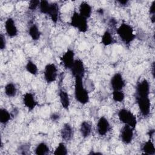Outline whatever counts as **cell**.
I'll return each mask as SVG.
<instances>
[{"label": "cell", "mask_w": 155, "mask_h": 155, "mask_svg": "<svg viewBox=\"0 0 155 155\" xmlns=\"http://www.w3.org/2000/svg\"><path fill=\"white\" fill-rule=\"evenodd\" d=\"M57 68L54 64H48L45 67L44 78L47 82L51 83L56 81L57 78Z\"/></svg>", "instance_id": "6"}, {"label": "cell", "mask_w": 155, "mask_h": 155, "mask_svg": "<svg viewBox=\"0 0 155 155\" xmlns=\"http://www.w3.org/2000/svg\"><path fill=\"white\" fill-rule=\"evenodd\" d=\"M23 102L29 111L33 110L38 105V102L35 100L33 94L30 92H27L24 94Z\"/></svg>", "instance_id": "13"}, {"label": "cell", "mask_w": 155, "mask_h": 155, "mask_svg": "<svg viewBox=\"0 0 155 155\" xmlns=\"http://www.w3.org/2000/svg\"><path fill=\"white\" fill-rule=\"evenodd\" d=\"M70 24L77 28L80 32L85 33L88 30V24L86 18L81 16L79 13L74 12L71 18Z\"/></svg>", "instance_id": "4"}, {"label": "cell", "mask_w": 155, "mask_h": 155, "mask_svg": "<svg viewBox=\"0 0 155 155\" xmlns=\"http://www.w3.org/2000/svg\"><path fill=\"white\" fill-rule=\"evenodd\" d=\"M53 154L55 155H66L67 154V149L64 143L60 142L55 149Z\"/></svg>", "instance_id": "27"}, {"label": "cell", "mask_w": 155, "mask_h": 155, "mask_svg": "<svg viewBox=\"0 0 155 155\" xmlns=\"http://www.w3.org/2000/svg\"><path fill=\"white\" fill-rule=\"evenodd\" d=\"M59 96L62 107L65 110H68L70 106V99L68 93L63 90H60Z\"/></svg>", "instance_id": "18"}, {"label": "cell", "mask_w": 155, "mask_h": 155, "mask_svg": "<svg viewBox=\"0 0 155 155\" xmlns=\"http://www.w3.org/2000/svg\"><path fill=\"white\" fill-rule=\"evenodd\" d=\"M59 117H60L59 115L58 114H56V113H54V114H53L51 116V120H54V121L58 120V119H59Z\"/></svg>", "instance_id": "33"}, {"label": "cell", "mask_w": 155, "mask_h": 155, "mask_svg": "<svg viewBox=\"0 0 155 155\" xmlns=\"http://www.w3.org/2000/svg\"><path fill=\"white\" fill-rule=\"evenodd\" d=\"M118 117L120 122L134 129L137 125V119L132 112L125 108L120 109L118 112Z\"/></svg>", "instance_id": "3"}, {"label": "cell", "mask_w": 155, "mask_h": 155, "mask_svg": "<svg viewBox=\"0 0 155 155\" xmlns=\"http://www.w3.org/2000/svg\"><path fill=\"white\" fill-rule=\"evenodd\" d=\"M150 14L151 15V16H155V1H153L150 7Z\"/></svg>", "instance_id": "32"}, {"label": "cell", "mask_w": 155, "mask_h": 155, "mask_svg": "<svg viewBox=\"0 0 155 155\" xmlns=\"http://www.w3.org/2000/svg\"><path fill=\"white\" fill-rule=\"evenodd\" d=\"M5 36L1 34L0 35V48L1 50H4L5 48Z\"/></svg>", "instance_id": "31"}, {"label": "cell", "mask_w": 155, "mask_h": 155, "mask_svg": "<svg viewBox=\"0 0 155 155\" xmlns=\"http://www.w3.org/2000/svg\"><path fill=\"white\" fill-rule=\"evenodd\" d=\"M81 16L87 19L90 17L91 14V7L86 2H82L79 6V13Z\"/></svg>", "instance_id": "17"}, {"label": "cell", "mask_w": 155, "mask_h": 155, "mask_svg": "<svg viewBox=\"0 0 155 155\" xmlns=\"http://www.w3.org/2000/svg\"><path fill=\"white\" fill-rule=\"evenodd\" d=\"M39 4H40V1H38V0H32V1H30L29 2L28 8L31 10H34L39 5Z\"/></svg>", "instance_id": "30"}, {"label": "cell", "mask_w": 155, "mask_h": 155, "mask_svg": "<svg viewBox=\"0 0 155 155\" xmlns=\"http://www.w3.org/2000/svg\"><path fill=\"white\" fill-rule=\"evenodd\" d=\"M142 151L145 154L148 155H154L155 154V148L154 143L151 140L147 141L142 147Z\"/></svg>", "instance_id": "19"}, {"label": "cell", "mask_w": 155, "mask_h": 155, "mask_svg": "<svg viewBox=\"0 0 155 155\" xmlns=\"http://www.w3.org/2000/svg\"><path fill=\"white\" fill-rule=\"evenodd\" d=\"M27 71L31 74L36 75L38 73V67L32 61H28L25 65Z\"/></svg>", "instance_id": "26"}, {"label": "cell", "mask_w": 155, "mask_h": 155, "mask_svg": "<svg viewBox=\"0 0 155 155\" xmlns=\"http://www.w3.org/2000/svg\"><path fill=\"white\" fill-rule=\"evenodd\" d=\"M133 128L128 125H125L120 131V139L125 144L131 143L133 137Z\"/></svg>", "instance_id": "9"}, {"label": "cell", "mask_w": 155, "mask_h": 155, "mask_svg": "<svg viewBox=\"0 0 155 155\" xmlns=\"http://www.w3.org/2000/svg\"><path fill=\"white\" fill-rule=\"evenodd\" d=\"M117 33L120 39L125 44H130L136 37L133 28L131 25L126 23H122L117 29Z\"/></svg>", "instance_id": "2"}, {"label": "cell", "mask_w": 155, "mask_h": 155, "mask_svg": "<svg viewBox=\"0 0 155 155\" xmlns=\"http://www.w3.org/2000/svg\"><path fill=\"white\" fill-rule=\"evenodd\" d=\"M117 2H118L120 5H127V4H128V1H126V0H125V1H118Z\"/></svg>", "instance_id": "34"}, {"label": "cell", "mask_w": 155, "mask_h": 155, "mask_svg": "<svg viewBox=\"0 0 155 155\" xmlns=\"http://www.w3.org/2000/svg\"><path fill=\"white\" fill-rule=\"evenodd\" d=\"M112 95L113 99L115 102H121L125 98V94L122 90H113Z\"/></svg>", "instance_id": "28"}, {"label": "cell", "mask_w": 155, "mask_h": 155, "mask_svg": "<svg viewBox=\"0 0 155 155\" xmlns=\"http://www.w3.org/2000/svg\"><path fill=\"white\" fill-rule=\"evenodd\" d=\"M74 53L72 50L68 49L61 57V62L65 68L70 69L74 61Z\"/></svg>", "instance_id": "11"}, {"label": "cell", "mask_w": 155, "mask_h": 155, "mask_svg": "<svg viewBox=\"0 0 155 155\" xmlns=\"http://www.w3.org/2000/svg\"><path fill=\"white\" fill-rule=\"evenodd\" d=\"M5 94L8 97H14L17 92L16 87L14 84L8 83L4 87Z\"/></svg>", "instance_id": "22"}, {"label": "cell", "mask_w": 155, "mask_h": 155, "mask_svg": "<svg viewBox=\"0 0 155 155\" xmlns=\"http://www.w3.org/2000/svg\"><path fill=\"white\" fill-rule=\"evenodd\" d=\"M71 70L72 75L75 78H83L85 74V67L83 62L80 59H75L73 65L71 66Z\"/></svg>", "instance_id": "7"}, {"label": "cell", "mask_w": 155, "mask_h": 155, "mask_svg": "<svg viewBox=\"0 0 155 155\" xmlns=\"http://www.w3.org/2000/svg\"><path fill=\"white\" fill-rule=\"evenodd\" d=\"M49 148L47 145L44 142L39 143L35 149V154L37 155H44L47 154Z\"/></svg>", "instance_id": "25"}, {"label": "cell", "mask_w": 155, "mask_h": 155, "mask_svg": "<svg viewBox=\"0 0 155 155\" xmlns=\"http://www.w3.org/2000/svg\"><path fill=\"white\" fill-rule=\"evenodd\" d=\"M28 34L33 40L37 41L40 38L41 33L36 24H32L29 27Z\"/></svg>", "instance_id": "20"}, {"label": "cell", "mask_w": 155, "mask_h": 155, "mask_svg": "<svg viewBox=\"0 0 155 155\" xmlns=\"http://www.w3.org/2000/svg\"><path fill=\"white\" fill-rule=\"evenodd\" d=\"M50 4L48 1H40V4H39V10L41 12V13H43V14H47L48 8H49V6H50Z\"/></svg>", "instance_id": "29"}, {"label": "cell", "mask_w": 155, "mask_h": 155, "mask_svg": "<svg viewBox=\"0 0 155 155\" xmlns=\"http://www.w3.org/2000/svg\"><path fill=\"white\" fill-rule=\"evenodd\" d=\"M136 100L141 114L143 116H147L150 113L151 107L149 96H136Z\"/></svg>", "instance_id": "5"}, {"label": "cell", "mask_w": 155, "mask_h": 155, "mask_svg": "<svg viewBox=\"0 0 155 155\" xmlns=\"http://www.w3.org/2000/svg\"><path fill=\"white\" fill-rule=\"evenodd\" d=\"M80 131L82 134V136L84 138L88 137L91 132V126L87 121H84L81 125Z\"/></svg>", "instance_id": "21"}, {"label": "cell", "mask_w": 155, "mask_h": 155, "mask_svg": "<svg viewBox=\"0 0 155 155\" xmlns=\"http://www.w3.org/2000/svg\"><path fill=\"white\" fill-rule=\"evenodd\" d=\"M5 28L7 35L10 37H15L18 35V29L14 20L9 18L5 22Z\"/></svg>", "instance_id": "14"}, {"label": "cell", "mask_w": 155, "mask_h": 155, "mask_svg": "<svg viewBox=\"0 0 155 155\" xmlns=\"http://www.w3.org/2000/svg\"><path fill=\"white\" fill-rule=\"evenodd\" d=\"M11 119V115L8 111L5 108H1L0 110V122L1 124L5 125Z\"/></svg>", "instance_id": "24"}, {"label": "cell", "mask_w": 155, "mask_h": 155, "mask_svg": "<svg viewBox=\"0 0 155 155\" xmlns=\"http://www.w3.org/2000/svg\"><path fill=\"white\" fill-rule=\"evenodd\" d=\"M74 96L76 101L81 104H86L89 102L88 92L84 88L81 78H75Z\"/></svg>", "instance_id": "1"}, {"label": "cell", "mask_w": 155, "mask_h": 155, "mask_svg": "<svg viewBox=\"0 0 155 155\" xmlns=\"http://www.w3.org/2000/svg\"><path fill=\"white\" fill-rule=\"evenodd\" d=\"M150 84L147 79H143L139 82L136 88V96H149Z\"/></svg>", "instance_id": "8"}, {"label": "cell", "mask_w": 155, "mask_h": 155, "mask_svg": "<svg viewBox=\"0 0 155 155\" xmlns=\"http://www.w3.org/2000/svg\"><path fill=\"white\" fill-rule=\"evenodd\" d=\"M97 131L100 136L105 135L110 130V124L104 116L99 118L97 123Z\"/></svg>", "instance_id": "12"}, {"label": "cell", "mask_w": 155, "mask_h": 155, "mask_svg": "<svg viewBox=\"0 0 155 155\" xmlns=\"http://www.w3.org/2000/svg\"><path fill=\"white\" fill-rule=\"evenodd\" d=\"M73 134V130L71 126L68 124H64L61 130V135L62 138L65 140H69L71 139Z\"/></svg>", "instance_id": "16"}, {"label": "cell", "mask_w": 155, "mask_h": 155, "mask_svg": "<svg viewBox=\"0 0 155 155\" xmlns=\"http://www.w3.org/2000/svg\"><path fill=\"white\" fill-rule=\"evenodd\" d=\"M110 84L113 90H122L125 86V81L119 73H116L112 76Z\"/></svg>", "instance_id": "10"}, {"label": "cell", "mask_w": 155, "mask_h": 155, "mask_svg": "<svg viewBox=\"0 0 155 155\" xmlns=\"http://www.w3.org/2000/svg\"><path fill=\"white\" fill-rule=\"evenodd\" d=\"M152 73H153V77H154V62H153L152 64Z\"/></svg>", "instance_id": "35"}, {"label": "cell", "mask_w": 155, "mask_h": 155, "mask_svg": "<svg viewBox=\"0 0 155 155\" xmlns=\"http://www.w3.org/2000/svg\"><path fill=\"white\" fill-rule=\"evenodd\" d=\"M59 12V6L58 4L55 2L50 4L49 8L47 15H48L50 16L51 21L54 23H56L58 20Z\"/></svg>", "instance_id": "15"}, {"label": "cell", "mask_w": 155, "mask_h": 155, "mask_svg": "<svg viewBox=\"0 0 155 155\" xmlns=\"http://www.w3.org/2000/svg\"><path fill=\"white\" fill-rule=\"evenodd\" d=\"M101 42L104 45L107 46L114 44V40L113 38L111 33L108 31H105L102 36Z\"/></svg>", "instance_id": "23"}]
</instances>
